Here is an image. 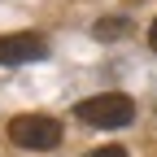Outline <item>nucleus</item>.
Segmentation results:
<instances>
[{"label":"nucleus","instance_id":"obj_1","mask_svg":"<svg viewBox=\"0 0 157 157\" xmlns=\"http://www.w3.org/2000/svg\"><path fill=\"white\" fill-rule=\"evenodd\" d=\"M74 113H78V122H87V127H127L135 118V101L127 92H101V96L78 101Z\"/></svg>","mask_w":157,"mask_h":157},{"label":"nucleus","instance_id":"obj_2","mask_svg":"<svg viewBox=\"0 0 157 157\" xmlns=\"http://www.w3.org/2000/svg\"><path fill=\"white\" fill-rule=\"evenodd\" d=\"M9 140L17 148H31V153H44L61 144V122L48 113H17L9 118Z\"/></svg>","mask_w":157,"mask_h":157},{"label":"nucleus","instance_id":"obj_4","mask_svg":"<svg viewBox=\"0 0 157 157\" xmlns=\"http://www.w3.org/2000/svg\"><path fill=\"white\" fill-rule=\"evenodd\" d=\"M127 31H131L127 17H101V22L92 26V35H96V39H122Z\"/></svg>","mask_w":157,"mask_h":157},{"label":"nucleus","instance_id":"obj_3","mask_svg":"<svg viewBox=\"0 0 157 157\" xmlns=\"http://www.w3.org/2000/svg\"><path fill=\"white\" fill-rule=\"evenodd\" d=\"M48 52L44 35L35 31H13V35H0V66H26V61H39Z\"/></svg>","mask_w":157,"mask_h":157},{"label":"nucleus","instance_id":"obj_5","mask_svg":"<svg viewBox=\"0 0 157 157\" xmlns=\"http://www.w3.org/2000/svg\"><path fill=\"white\" fill-rule=\"evenodd\" d=\"M83 157H127V148H122V144H105V148H92V153H83Z\"/></svg>","mask_w":157,"mask_h":157},{"label":"nucleus","instance_id":"obj_6","mask_svg":"<svg viewBox=\"0 0 157 157\" xmlns=\"http://www.w3.org/2000/svg\"><path fill=\"white\" fill-rule=\"evenodd\" d=\"M148 48L157 52V17H153V26H148Z\"/></svg>","mask_w":157,"mask_h":157}]
</instances>
